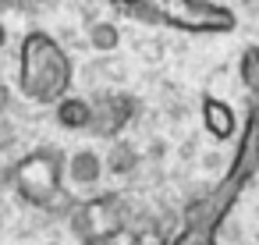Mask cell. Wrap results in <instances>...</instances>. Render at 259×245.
I'll list each match as a JSON object with an SVG mask.
<instances>
[{"label":"cell","mask_w":259,"mask_h":245,"mask_svg":"<svg viewBox=\"0 0 259 245\" xmlns=\"http://www.w3.org/2000/svg\"><path fill=\"white\" fill-rule=\"evenodd\" d=\"M71 82H75L71 57L57 43V36H50L47 29L25 32V39L18 47V89H22V96L36 107H54L57 100H64L71 93Z\"/></svg>","instance_id":"1"},{"label":"cell","mask_w":259,"mask_h":245,"mask_svg":"<svg viewBox=\"0 0 259 245\" xmlns=\"http://www.w3.org/2000/svg\"><path fill=\"white\" fill-rule=\"evenodd\" d=\"M8 181L22 202L43 213H71L75 195L64 188V153L54 146H36L8 167Z\"/></svg>","instance_id":"2"},{"label":"cell","mask_w":259,"mask_h":245,"mask_svg":"<svg viewBox=\"0 0 259 245\" xmlns=\"http://www.w3.org/2000/svg\"><path fill=\"white\" fill-rule=\"evenodd\" d=\"M146 4L156 15V25L181 29L192 36H227L238 25L234 11L213 0H146Z\"/></svg>","instance_id":"3"},{"label":"cell","mask_w":259,"mask_h":245,"mask_svg":"<svg viewBox=\"0 0 259 245\" xmlns=\"http://www.w3.org/2000/svg\"><path fill=\"white\" fill-rule=\"evenodd\" d=\"M255 174H259V96H248V117L234 135V156L224 178L245 188Z\"/></svg>","instance_id":"4"},{"label":"cell","mask_w":259,"mask_h":245,"mask_svg":"<svg viewBox=\"0 0 259 245\" xmlns=\"http://www.w3.org/2000/svg\"><path fill=\"white\" fill-rule=\"evenodd\" d=\"M93 103V121H89V132L96 139H117L139 114V103L135 96H100V100H89Z\"/></svg>","instance_id":"5"},{"label":"cell","mask_w":259,"mask_h":245,"mask_svg":"<svg viewBox=\"0 0 259 245\" xmlns=\"http://www.w3.org/2000/svg\"><path fill=\"white\" fill-rule=\"evenodd\" d=\"M103 174H107V167L96 149H75L71 156H64V188L75 195V202L89 199L96 192V185L103 181Z\"/></svg>","instance_id":"6"},{"label":"cell","mask_w":259,"mask_h":245,"mask_svg":"<svg viewBox=\"0 0 259 245\" xmlns=\"http://www.w3.org/2000/svg\"><path fill=\"white\" fill-rule=\"evenodd\" d=\"M199 117H202L206 135H209V139H217V142L234 139V135H238V128H241V121H238L234 107H231L227 100H220V96H202V103H199Z\"/></svg>","instance_id":"7"},{"label":"cell","mask_w":259,"mask_h":245,"mask_svg":"<svg viewBox=\"0 0 259 245\" xmlns=\"http://www.w3.org/2000/svg\"><path fill=\"white\" fill-rule=\"evenodd\" d=\"M54 117L64 132H89V121H93V103L85 96H75L68 93L64 100L54 103Z\"/></svg>","instance_id":"8"},{"label":"cell","mask_w":259,"mask_h":245,"mask_svg":"<svg viewBox=\"0 0 259 245\" xmlns=\"http://www.w3.org/2000/svg\"><path fill=\"white\" fill-rule=\"evenodd\" d=\"M139 164H142V156H139V149H135V146H128V142H114V146H110V153L103 156L107 174H117V178H128Z\"/></svg>","instance_id":"9"},{"label":"cell","mask_w":259,"mask_h":245,"mask_svg":"<svg viewBox=\"0 0 259 245\" xmlns=\"http://www.w3.org/2000/svg\"><path fill=\"white\" fill-rule=\"evenodd\" d=\"M238 82L245 96H259V47H245L238 57Z\"/></svg>","instance_id":"10"},{"label":"cell","mask_w":259,"mask_h":245,"mask_svg":"<svg viewBox=\"0 0 259 245\" xmlns=\"http://www.w3.org/2000/svg\"><path fill=\"white\" fill-rule=\"evenodd\" d=\"M89 43H93V50H114L117 43H121V29L114 25V22H93L89 25Z\"/></svg>","instance_id":"11"},{"label":"cell","mask_w":259,"mask_h":245,"mask_svg":"<svg viewBox=\"0 0 259 245\" xmlns=\"http://www.w3.org/2000/svg\"><path fill=\"white\" fill-rule=\"evenodd\" d=\"M167 245H217V234H206V231L181 227L174 238H167Z\"/></svg>","instance_id":"12"},{"label":"cell","mask_w":259,"mask_h":245,"mask_svg":"<svg viewBox=\"0 0 259 245\" xmlns=\"http://www.w3.org/2000/svg\"><path fill=\"white\" fill-rule=\"evenodd\" d=\"M139 227H128V231H117V234H110V238H96V241H78V245H132V234H135Z\"/></svg>","instance_id":"13"},{"label":"cell","mask_w":259,"mask_h":245,"mask_svg":"<svg viewBox=\"0 0 259 245\" xmlns=\"http://www.w3.org/2000/svg\"><path fill=\"white\" fill-rule=\"evenodd\" d=\"M8 107H11V89L0 86V114H8Z\"/></svg>","instance_id":"14"},{"label":"cell","mask_w":259,"mask_h":245,"mask_svg":"<svg viewBox=\"0 0 259 245\" xmlns=\"http://www.w3.org/2000/svg\"><path fill=\"white\" fill-rule=\"evenodd\" d=\"M4 43H8V25L0 22V47H4Z\"/></svg>","instance_id":"15"}]
</instances>
